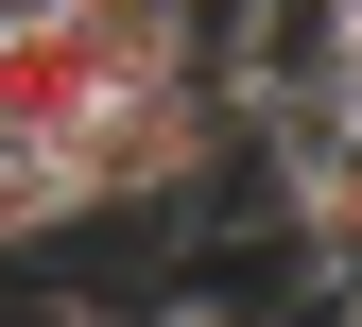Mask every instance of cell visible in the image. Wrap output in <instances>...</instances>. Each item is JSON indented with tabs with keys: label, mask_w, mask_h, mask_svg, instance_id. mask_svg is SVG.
<instances>
[{
	"label": "cell",
	"mask_w": 362,
	"mask_h": 327,
	"mask_svg": "<svg viewBox=\"0 0 362 327\" xmlns=\"http://www.w3.org/2000/svg\"><path fill=\"white\" fill-rule=\"evenodd\" d=\"M224 172H259V104L242 86H207V69L121 86L86 121V155H69V224H190V207H224Z\"/></svg>",
	"instance_id": "cell-1"
},
{
	"label": "cell",
	"mask_w": 362,
	"mask_h": 327,
	"mask_svg": "<svg viewBox=\"0 0 362 327\" xmlns=\"http://www.w3.org/2000/svg\"><path fill=\"white\" fill-rule=\"evenodd\" d=\"M104 104H121V69L86 52V18H69V0H35V18H0V155L69 172Z\"/></svg>",
	"instance_id": "cell-2"
},
{
	"label": "cell",
	"mask_w": 362,
	"mask_h": 327,
	"mask_svg": "<svg viewBox=\"0 0 362 327\" xmlns=\"http://www.w3.org/2000/svg\"><path fill=\"white\" fill-rule=\"evenodd\" d=\"M52 242H69V172L0 155V275H18V258H52Z\"/></svg>",
	"instance_id": "cell-3"
},
{
	"label": "cell",
	"mask_w": 362,
	"mask_h": 327,
	"mask_svg": "<svg viewBox=\"0 0 362 327\" xmlns=\"http://www.w3.org/2000/svg\"><path fill=\"white\" fill-rule=\"evenodd\" d=\"M328 104H362V0H328Z\"/></svg>",
	"instance_id": "cell-4"
},
{
	"label": "cell",
	"mask_w": 362,
	"mask_h": 327,
	"mask_svg": "<svg viewBox=\"0 0 362 327\" xmlns=\"http://www.w3.org/2000/svg\"><path fill=\"white\" fill-rule=\"evenodd\" d=\"M328 327H362V258H345V275H328Z\"/></svg>",
	"instance_id": "cell-5"
}]
</instances>
